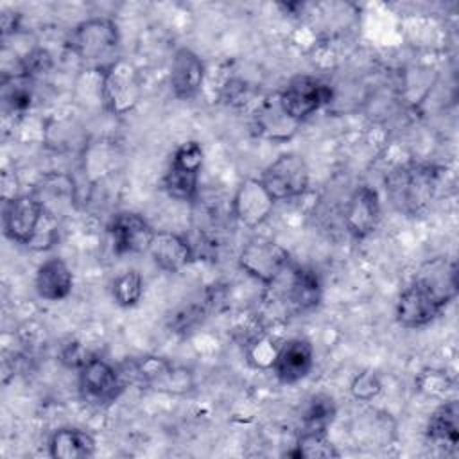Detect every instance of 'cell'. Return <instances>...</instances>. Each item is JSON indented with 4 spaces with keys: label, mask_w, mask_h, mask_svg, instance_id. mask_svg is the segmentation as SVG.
I'll list each match as a JSON object with an SVG mask.
<instances>
[{
    "label": "cell",
    "mask_w": 459,
    "mask_h": 459,
    "mask_svg": "<svg viewBox=\"0 0 459 459\" xmlns=\"http://www.w3.org/2000/svg\"><path fill=\"white\" fill-rule=\"evenodd\" d=\"M274 203L276 201L265 190L260 178H247L237 188L231 208L233 215L240 224L247 228H256L269 219Z\"/></svg>",
    "instance_id": "11"
},
{
    "label": "cell",
    "mask_w": 459,
    "mask_h": 459,
    "mask_svg": "<svg viewBox=\"0 0 459 459\" xmlns=\"http://www.w3.org/2000/svg\"><path fill=\"white\" fill-rule=\"evenodd\" d=\"M255 120H256L258 133L267 136V138H273V140L289 138L299 126L298 122L289 118L287 113L281 109L280 100H278V93L262 102Z\"/></svg>",
    "instance_id": "22"
},
{
    "label": "cell",
    "mask_w": 459,
    "mask_h": 459,
    "mask_svg": "<svg viewBox=\"0 0 459 459\" xmlns=\"http://www.w3.org/2000/svg\"><path fill=\"white\" fill-rule=\"evenodd\" d=\"M99 75V95L104 108L117 117L127 115L142 99V81L138 68L127 59H111Z\"/></svg>",
    "instance_id": "2"
},
{
    "label": "cell",
    "mask_w": 459,
    "mask_h": 459,
    "mask_svg": "<svg viewBox=\"0 0 459 459\" xmlns=\"http://www.w3.org/2000/svg\"><path fill=\"white\" fill-rule=\"evenodd\" d=\"M287 276L285 299L296 312H308L321 303L323 287L316 271L290 265Z\"/></svg>",
    "instance_id": "18"
},
{
    "label": "cell",
    "mask_w": 459,
    "mask_h": 459,
    "mask_svg": "<svg viewBox=\"0 0 459 459\" xmlns=\"http://www.w3.org/2000/svg\"><path fill=\"white\" fill-rule=\"evenodd\" d=\"M34 289L41 299L61 301L66 299L74 289V274L65 260L48 258L45 260L34 278Z\"/></svg>",
    "instance_id": "19"
},
{
    "label": "cell",
    "mask_w": 459,
    "mask_h": 459,
    "mask_svg": "<svg viewBox=\"0 0 459 459\" xmlns=\"http://www.w3.org/2000/svg\"><path fill=\"white\" fill-rule=\"evenodd\" d=\"M203 161H204V152L201 143L195 140H188L176 147L170 158V167L185 172H192V174H201Z\"/></svg>",
    "instance_id": "28"
},
{
    "label": "cell",
    "mask_w": 459,
    "mask_h": 459,
    "mask_svg": "<svg viewBox=\"0 0 459 459\" xmlns=\"http://www.w3.org/2000/svg\"><path fill=\"white\" fill-rule=\"evenodd\" d=\"M113 299L118 307L129 308L134 307L143 294V280L136 269H129L115 278L111 285Z\"/></svg>",
    "instance_id": "27"
},
{
    "label": "cell",
    "mask_w": 459,
    "mask_h": 459,
    "mask_svg": "<svg viewBox=\"0 0 459 459\" xmlns=\"http://www.w3.org/2000/svg\"><path fill=\"white\" fill-rule=\"evenodd\" d=\"M350 391L357 400L369 402L375 396H378V393L382 391V382H380V378L375 371L364 369V371H360L359 375L353 377Z\"/></svg>",
    "instance_id": "30"
},
{
    "label": "cell",
    "mask_w": 459,
    "mask_h": 459,
    "mask_svg": "<svg viewBox=\"0 0 459 459\" xmlns=\"http://www.w3.org/2000/svg\"><path fill=\"white\" fill-rule=\"evenodd\" d=\"M63 179H65V178H61V181H63ZM66 194H68V195L74 194V185H72L70 181H68L65 186L59 185V188H57V197H65ZM34 195L41 201V204H45V203H48L52 197H56V190H50L47 195H38V194H34Z\"/></svg>",
    "instance_id": "35"
},
{
    "label": "cell",
    "mask_w": 459,
    "mask_h": 459,
    "mask_svg": "<svg viewBox=\"0 0 459 459\" xmlns=\"http://www.w3.org/2000/svg\"><path fill=\"white\" fill-rule=\"evenodd\" d=\"M126 384L127 380L138 384L142 387L183 394L194 387V378L188 369L170 364L161 357H142L136 360H129L120 369Z\"/></svg>",
    "instance_id": "3"
},
{
    "label": "cell",
    "mask_w": 459,
    "mask_h": 459,
    "mask_svg": "<svg viewBox=\"0 0 459 459\" xmlns=\"http://www.w3.org/2000/svg\"><path fill=\"white\" fill-rule=\"evenodd\" d=\"M118 27L109 18H88L77 23L68 36V48L86 63H97L111 57L118 47Z\"/></svg>",
    "instance_id": "5"
},
{
    "label": "cell",
    "mask_w": 459,
    "mask_h": 459,
    "mask_svg": "<svg viewBox=\"0 0 459 459\" xmlns=\"http://www.w3.org/2000/svg\"><path fill=\"white\" fill-rule=\"evenodd\" d=\"M443 308L445 307L432 294H429L421 285L412 281L398 296L394 316L398 325L414 330L432 323Z\"/></svg>",
    "instance_id": "15"
},
{
    "label": "cell",
    "mask_w": 459,
    "mask_h": 459,
    "mask_svg": "<svg viewBox=\"0 0 459 459\" xmlns=\"http://www.w3.org/2000/svg\"><path fill=\"white\" fill-rule=\"evenodd\" d=\"M393 206L407 215L421 213L437 188V170L432 165L409 163L394 169L385 179Z\"/></svg>",
    "instance_id": "1"
},
{
    "label": "cell",
    "mask_w": 459,
    "mask_h": 459,
    "mask_svg": "<svg viewBox=\"0 0 459 459\" xmlns=\"http://www.w3.org/2000/svg\"><path fill=\"white\" fill-rule=\"evenodd\" d=\"M412 281L421 285L443 307H446L457 296V264L455 260H448L446 256H436L421 264Z\"/></svg>",
    "instance_id": "16"
},
{
    "label": "cell",
    "mask_w": 459,
    "mask_h": 459,
    "mask_svg": "<svg viewBox=\"0 0 459 459\" xmlns=\"http://www.w3.org/2000/svg\"><path fill=\"white\" fill-rule=\"evenodd\" d=\"M427 437L445 450H455L459 443V403L443 402L429 418Z\"/></svg>",
    "instance_id": "21"
},
{
    "label": "cell",
    "mask_w": 459,
    "mask_h": 459,
    "mask_svg": "<svg viewBox=\"0 0 459 459\" xmlns=\"http://www.w3.org/2000/svg\"><path fill=\"white\" fill-rule=\"evenodd\" d=\"M382 217L380 199L375 188L360 185L348 199L344 208V226L348 233L355 238H364L371 235Z\"/></svg>",
    "instance_id": "13"
},
{
    "label": "cell",
    "mask_w": 459,
    "mask_h": 459,
    "mask_svg": "<svg viewBox=\"0 0 459 459\" xmlns=\"http://www.w3.org/2000/svg\"><path fill=\"white\" fill-rule=\"evenodd\" d=\"M41 201L34 194H20L9 201H4L2 226L9 240L32 246L41 237V224L52 219Z\"/></svg>",
    "instance_id": "4"
},
{
    "label": "cell",
    "mask_w": 459,
    "mask_h": 459,
    "mask_svg": "<svg viewBox=\"0 0 459 459\" xmlns=\"http://www.w3.org/2000/svg\"><path fill=\"white\" fill-rule=\"evenodd\" d=\"M95 448L93 436L75 427L57 429L48 439V454L54 459H86L95 455Z\"/></svg>",
    "instance_id": "20"
},
{
    "label": "cell",
    "mask_w": 459,
    "mask_h": 459,
    "mask_svg": "<svg viewBox=\"0 0 459 459\" xmlns=\"http://www.w3.org/2000/svg\"><path fill=\"white\" fill-rule=\"evenodd\" d=\"M91 355L86 351V348L81 342H66L59 351V360L70 368V369H81Z\"/></svg>",
    "instance_id": "33"
},
{
    "label": "cell",
    "mask_w": 459,
    "mask_h": 459,
    "mask_svg": "<svg viewBox=\"0 0 459 459\" xmlns=\"http://www.w3.org/2000/svg\"><path fill=\"white\" fill-rule=\"evenodd\" d=\"M108 233L115 255L122 256L147 251L156 231L143 215L134 212H120L109 221Z\"/></svg>",
    "instance_id": "10"
},
{
    "label": "cell",
    "mask_w": 459,
    "mask_h": 459,
    "mask_svg": "<svg viewBox=\"0 0 459 459\" xmlns=\"http://www.w3.org/2000/svg\"><path fill=\"white\" fill-rule=\"evenodd\" d=\"M260 181L274 201H290L307 192L310 169L301 154L283 152L264 169Z\"/></svg>",
    "instance_id": "6"
},
{
    "label": "cell",
    "mask_w": 459,
    "mask_h": 459,
    "mask_svg": "<svg viewBox=\"0 0 459 459\" xmlns=\"http://www.w3.org/2000/svg\"><path fill=\"white\" fill-rule=\"evenodd\" d=\"M203 316H204V308L201 305L190 303V305L179 308L172 316L170 326L174 332H186V330H192L199 321H203Z\"/></svg>",
    "instance_id": "32"
},
{
    "label": "cell",
    "mask_w": 459,
    "mask_h": 459,
    "mask_svg": "<svg viewBox=\"0 0 459 459\" xmlns=\"http://www.w3.org/2000/svg\"><path fill=\"white\" fill-rule=\"evenodd\" d=\"M418 385L429 396H445V393L452 387V382L446 377V373L436 371V369H427L420 375Z\"/></svg>",
    "instance_id": "31"
},
{
    "label": "cell",
    "mask_w": 459,
    "mask_h": 459,
    "mask_svg": "<svg viewBox=\"0 0 459 459\" xmlns=\"http://www.w3.org/2000/svg\"><path fill=\"white\" fill-rule=\"evenodd\" d=\"M165 192L178 201H194L199 194V174L185 172L169 165L163 176Z\"/></svg>",
    "instance_id": "26"
},
{
    "label": "cell",
    "mask_w": 459,
    "mask_h": 459,
    "mask_svg": "<svg viewBox=\"0 0 459 459\" xmlns=\"http://www.w3.org/2000/svg\"><path fill=\"white\" fill-rule=\"evenodd\" d=\"M337 414V405L333 396L326 393H316L305 400L301 405V430H317L326 432L333 423Z\"/></svg>",
    "instance_id": "23"
},
{
    "label": "cell",
    "mask_w": 459,
    "mask_h": 459,
    "mask_svg": "<svg viewBox=\"0 0 459 459\" xmlns=\"http://www.w3.org/2000/svg\"><path fill=\"white\" fill-rule=\"evenodd\" d=\"M204 74V63L192 48H178L172 56L169 72V84L172 95L179 100H192L203 88Z\"/></svg>",
    "instance_id": "14"
},
{
    "label": "cell",
    "mask_w": 459,
    "mask_h": 459,
    "mask_svg": "<svg viewBox=\"0 0 459 459\" xmlns=\"http://www.w3.org/2000/svg\"><path fill=\"white\" fill-rule=\"evenodd\" d=\"M126 389V380L120 369L113 368L108 360L91 355L79 369V391L88 403L97 407L111 405Z\"/></svg>",
    "instance_id": "9"
},
{
    "label": "cell",
    "mask_w": 459,
    "mask_h": 459,
    "mask_svg": "<svg viewBox=\"0 0 459 459\" xmlns=\"http://www.w3.org/2000/svg\"><path fill=\"white\" fill-rule=\"evenodd\" d=\"M332 97V86L314 75H296L285 84L281 91H278L281 109L298 124L328 104Z\"/></svg>",
    "instance_id": "8"
},
{
    "label": "cell",
    "mask_w": 459,
    "mask_h": 459,
    "mask_svg": "<svg viewBox=\"0 0 459 459\" xmlns=\"http://www.w3.org/2000/svg\"><path fill=\"white\" fill-rule=\"evenodd\" d=\"M18 20H20V14H14V13L2 14V38H7L9 34H13L16 30Z\"/></svg>",
    "instance_id": "34"
},
{
    "label": "cell",
    "mask_w": 459,
    "mask_h": 459,
    "mask_svg": "<svg viewBox=\"0 0 459 459\" xmlns=\"http://www.w3.org/2000/svg\"><path fill=\"white\" fill-rule=\"evenodd\" d=\"M52 68V57L45 48H32L20 59V70L16 74L25 75L27 79H36L48 74Z\"/></svg>",
    "instance_id": "29"
},
{
    "label": "cell",
    "mask_w": 459,
    "mask_h": 459,
    "mask_svg": "<svg viewBox=\"0 0 459 459\" xmlns=\"http://www.w3.org/2000/svg\"><path fill=\"white\" fill-rule=\"evenodd\" d=\"M314 368V346L303 337H292L276 348L271 369L281 384H298Z\"/></svg>",
    "instance_id": "12"
},
{
    "label": "cell",
    "mask_w": 459,
    "mask_h": 459,
    "mask_svg": "<svg viewBox=\"0 0 459 459\" xmlns=\"http://www.w3.org/2000/svg\"><path fill=\"white\" fill-rule=\"evenodd\" d=\"M289 457L296 459H332L339 457V450L328 439L326 432L317 430H301L294 448L287 452Z\"/></svg>",
    "instance_id": "24"
},
{
    "label": "cell",
    "mask_w": 459,
    "mask_h": 459,
    "mask_svg": "<svg viewBox=\"0 0 459 459\" xmlns=\"http://www.w3.org/2000/svg\"><path fill=\"white\" fill-rule=\"evenodd\" d=\"M240 269L264 285H274L290 267L289 251L271 238H253L238 253Z\"/></svg>",
    "instance_id": "7"
},
{
    "label": "cell",
    "mask_w": 459,
    "mask_h": 459,
    "mask_svg": "<svg viewBox=\"0 0 459 459\" xmlns=\"http://www.w3.org/2000/svg\"><path fill=\"white\" fill-rule=\"evenodd\" d=\"M2 99L9 111L23 113L30 108L32 102V88L30 79L22 74L4 75L2 79Z\"/></svg>",
    "instance_id": "25"
},
{
    "label": "cell",
    "mask_w": 459,
    "mask_h": 459,
    "mask_svg": "<svg viewBox=\"0 0 459 459\" xmlns=\"http://www.w3.org/2000/svg\"><path fill=\"white\" fill-rule=\"evenodd\" d=\"M152 262L165 273H179L194 260L190 242L174 231H156L147 249Z\"/></svg>",
    "instance_id": "17"
}]
</instances>
